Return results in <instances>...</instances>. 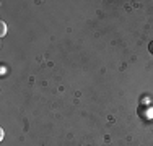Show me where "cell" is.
Here are the masks:
<instances>
[{
	"mask_svg": "<svg viewBox=\"0 0 153 146\" xmlns=\"http://www.w3.org/2000/svg\"><path fill=\"white\" fill-rule=\"evenodd\" d=\"M5 34H7V24L3 23V21H0V36L3 38Z\"/></svg>",
	"mask_w": 153,
	"mask_h": 146,
	"instance_id": "1",
	"label": "cell"
}]
</instances>
